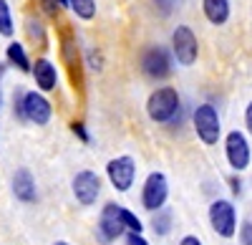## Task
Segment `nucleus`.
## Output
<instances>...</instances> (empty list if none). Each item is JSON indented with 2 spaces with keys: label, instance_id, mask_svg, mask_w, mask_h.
Listing matches in <instances>:
<instances>
[{
  "label": "nucleus",
  "instance_id": "1",
  "mask_svg": "<svg viewBox=\"0 0 252 245\" xmlns=\"http://www.w3.org/2000/svg\"><path fill=\"white\" fill-rule=\"evenodd\" d=\"M179 109H182V101H179L177 89H172V86H161V89L152 91L149 99H146V114L157 124H169V121H174Z\"/></svg>",
  "mask_w": 252,
  "mask_h": 245
},
{
  "label": "nucleus",
  "instance_id": "2",
  "mask_svg": "<svg viewBox=\"0 0 252 245\" xmlns=\"http://www.w3.org/2000/svg\"><path fill=\"white\" fill-rule=\"evenodd\" d=\"M192 124H194V132L197 137L204 141V144H217L220 141V134H222V124H220V114L212 104H199L192 114Z\"/></svg>",
  "mask_w": 252,
  "mask_h": 245
},
{
  "label": "nucleus",
  "instance_id": "3",
  "mask_svg": "<svg viewBox=\"0 0 252 245\" xmlns=\"http://www.w3.org/2000/svg\"><path fill=\"white\" fill-rule=\"evenodd\" d=\"M209 225L220 238L237 235V210L229 200H215L209 205Z\"/></svg>",
  "mask_w": 252,
  "mask_h": 245
},
{
  "label": "nucleus",
  "instance_id": "4",
  "mask_svg": "<svg viewBox=\"0 0 252 245\" xmlns=\"http://www.w3.org/2000/svg\"><path fill=\"white\" fill-rule=\"evenodd\" d=\"M172 51L179 66H192L197 56H199V43H197V35L189 26H177L172 33Z\"/></svg>",
  "mask_w": 252,
  "mask_h": 245
},
{
  "label": "nucleus",
  "instance_id": "5",
  "mask_svg": "<svg viewBox=\"0 0 252 245\" xmlns=\"http://www.w3.org/2000/svg\"><path fill=\"white\" fill-rule=\"evenodd\" d=\"M166 197H169V182L161 172H152L149 177L144 179V187H141V205L144 210L157 212L166 205Z\"/></svg>",
  "mask_w": 252,
  "mask_h": 245
},
{
  "label": "nucleus",
  "instance_id": "6",
  "mask_svg": "<svg viewBox=\"0 0 252 245\" xmlns=\"http://www.w3.org/2000/svg\"><path fill=\"white\" fill-rule=\"evenodd\" d=\"M20 106H23V119L33 121L35 127H46L51 121V116H53L51 101L40 91H26L23 96H20Z\"/></svg>",
  "mask_w": 252,
  "mask_h": 245
},
{
  "label": "nucleus",
  "instance_id": "7",
  "mask_svg": "<svg viewBox=\"0 0 252 245\" xmlns=\"http://www.w3.org/2000/svg\"><path fill=\"white\" fill-rule=\"evenodd\" d=\"M106 175H109V182L114 185L116 192H129L134 179H136V162L134 157L129 154H121L116 159H111L106 165Z\"/></svg>",
  "mask_w": 252,
  "mask_h": 245
},
{
  "label": "nucleus",
  "instance_id": "8",
  "mask_svg": "<svg viewBox=\"0 0 252 245\" xmlns=\"http://www.w3.org/2000/svg\"><path fill=\"white\" fill-rule=\"evenodd\" d=\"M71 190H73V197H76L78 205L91 208L101 195V179L91 170H81V172H76V177L71 182Z\"/></svg>",
  "mask_w": 252,
  "mask_h": 245
},
{
  "label": "nucleus",
  "instance_id": "9",
  "mask_svg": "<svg viewBox=\"0 0 252 245\" xmlns=\"http://www.w3.org/2000/svg\"><path fill=\"white\" fill-rule=\"evenodd\" d=\"M224 154H227V162L235 172H242L250 167V159H252V152H250V141L242 132H229L224 137Z\"/></svg>",
  "mask_w": 252,
  "mask_h": 245
},
{
  "label": "nucleus",
  "instance_id": "10",
  "mask_svg": "<svg viewBox=\"0 0 252 245\" xmlns=\"http://www.w3.org/2000/svg\"><path fill=\"white\" fill-rule=\"evenodd\" d=\"M141 71L149 78H166L172 73V56L161 46H149L141 53Z\"/></svg>",
  "mask_w": 252,
  "mask_h": 245
},
{
  "label": "nucleus",
  "instance_id": "11",
  "mask_svg": "<svg viewBox=\"0 0 252 245\" xmlns=\"http://www.w3.org/2000/svg\"><path fill=\"white\" fill-rule=\"evenodd\" d=\"M98 235H101L103 243H111V240L124 235V225L119 220V205H116V202L103 205V210L98 215Z\"/></svg>",
  "mask_w": 252,
  "mask_h": 245
},
{
  "label": "nucleus",
  "instance_id": "12",
  "mask_svg": "<svg viewBox=\"0 0 252 245\" xmlns=\"http://www.w3.org/2000/svg\"><path fill=\"white\" fill-rule=\"evenodd\" d=\"M13 195H15L20 202H26V205H31V202L38 200L35 177L31 175V170H26V167L15 170V175H13Z\"/></svg>",
  "mask_w": 252,
  "mask_h": 245
},
{
  "label": "nucleus",
  "instance_id": "13",
  "mask_svg": "<svg viewBox=\"0 0 252 245\" xmlns=\"http://www.w3.org/2000/svg\"><path fill=\"white\" fill-rule=\"evenodd\" d=\"M31 73L35 78V86L40 89V94L53 91L56 84H58V71L48 58H38L35 64H31Z\"/></svg>",
  "mask_w": 252,
  "mask_h": 245
},
{
  "label": "nucleus",
  "instance_id": "14",
  "mask_svg": "<svg viewBox=\"0 0 252 245\" xmlns=\"http://www.w3.org/2000/svg\"><path fill=\"white\" fill-rule=\"evenodd\" d=\"M202 10L212 26H224L229 20V0H202Z\"/></svg>",
  "mask_w": 252,
  "mask_h": 245
},
{
  "label": "nucleus",
  "instance_id": "15",
  "mask_svg": "<svg viewBox=\"0 0 252 245\" xmlns=\"http://www.w3.org/2000/svg\"><path fill=\"white\" fill-rule=\"evenodd\" d=\"M5 58L10 61V64H13L18 71H23V73L31 71V58H28V53H26V46H23V43H18V40L8 43V48H5Z\"/></svg>",
  "mask_w": 252,
  "mask_h": 245
},
{
  "label": "nucleus",
  "instance_id": "16",
  "mask_svg": "<svg viewBox=\"0 0 252 245\" xmlns=\"http://www.w3.org/2000/svg\"><path fill=\"white\" fill-rule=\"evenodd\" d=\"M172 225H174V215H172V210L161 208V210H157V212H154V220H152V230H154L157 235H169Z\"/></svg>",
  "mask_w": 252,
  "mask_h": 245
},
{
  "label": "nucleus",
  "instance_id": "17",
  "mask_svg": "<svg viewBox=\"0 0 252 245\" xmlns=\"http://www.w3.org/2000/svg\"><path fill=\"white\" fill-rule=\"evenodd\" d=\"M68 8L81 20H91L96 15V0H68Z\"/></svg>",
  "mask_w": 252,
  "mask_h": 245
},
{
  "label": "nucleus",
  "instance_id": "18",
  "mask_svg": "<svg viewBox=\"0 0 252 245\" xmlns=\"http://www.w3.org/2000/svg\"><path fill=\"white\" fill-rule=\"evenodd\" d=\"M15 33V26H13V13H10V5L8 0H0V35L10 38Z\"/></svg>",
  "mask_w": 252,
  "mask_h": 245
},
{
  "label": "nucleus",
  "instance_id": "19",
  "mask_svg": "<svg viewBox=\"0 0 252 245\" xmlns=\"http://www.w3.org/2000/svg\"><path fill=\"white\" fill-rule=\"evenodd\" d=\"M119 220H121V225H124V230H129V233H139L141 235V230H144V222L131 212V210H126V208H121L119 205Z\"/></svg>",
  "mask_w": 252,
  "mask_h": 245
},
{
  "label": "nucleus",
  "instance_id": "20",
  "mask_svg": "<svg viewBox=\"0 0 252 245\" xmlns=\"http://www.w3.org/2000/svg\"><path fill=\"white\" fill-rule=\"evenodd\" d=\"M26 28H28V38L33 40L35 46H40V48H46V28L40 26V20H35V18H28L26 20Z\"/></svg>",
  "mask_w": 252,
  "mask_h": 245
},
{
  "label": "nucleus",
  "instance_id": "21",
  "mask_svg": "<svg viewBox=\"0 0 252 245\" xmlns=\"http://www.w3.org/2000/svg\"><path fill=\"white\" fill-rule=\"evenodd\" d=\"M61 53H63V61L68 64V69L71 71H78V48H76V43L66 35L63 38V46H61Z\"/></svg>",
  "mask_w": 252,
  "mask_h": 245
},
{
  "label": "nucleus",
  "instance_id": "22",
  "mask_svg": "<svg viewBox=\"0 0 252 245\" xmlns=\"http://www.w3.org/2000/svg\"><path fill=\"white\" fill-rule=\"evenodd\" d=\"M71 132L83 141V144H89V141H91V134H89V129H86V124H83V121H73V124H71Z\"/></svg>",
  "mask_w": 252,
  "mask_h": 245
},
{
  "label": "nucleus",
  "instance_id": "23",
  "mask_svg": "<svg viewBox=\"0 0 252 245\" xmlns=\"http://www.w3.org/2000/svg\"><path fill=\"white\" fill-rule=\"evenodd\" d=\"M240 243L242 245H252V220H245L240 225Z\"/></svg>",
  "mask_w": 252,
  "mask_h": 245
},
{
  "label": "nucleus",
  "instance_id": "24",
  "mask_svg": "<svg viewBox=\"0 0 252 245\" xmlns=\"http://www.w3.org/2000/svg\"><path fill=\"white\" fill-rule=\"evenodd\" d=\"M86 58H89V66H91L94 71H101V69H103V61H101V53H98L96 48H91V51L86 53Z\"/></svg>",
  "mask_w": 252,
  "mask_h": 245
},
{
  "label": "nucleus",
  "instance_id": "25",
  "mask_svg": "<svg viewBox=\"0 0 252 245\" xmlns=\"http://www.w3.org/2000/svg\"><path fill=\"white\" fill-rule=\"evenodd\" d=\"M126 245H149V240L139 233H126Z\"/></svg>",
  "mask_w": 252,
  "mask_h": 245
},
{
  "label": "nucleus",
  "instance_id": "26",
  "mask_svg": "<svg viewBox=\"0 0 252 245\" xmlns=\"http://www.w3.org/2000/svg\"><path fill=\"white\" fill-rule=\"evenodd\" d=\"M40 3H43V10H46V13L58 15V3H56V0H40Z\"/></svg>",
  "mask_w": 252,
  "mask_h": 245
},
{
  "label": "nucleus",
  "instance_id": "27",
  "mask_svg": "<svg viewBox=\"0 0 252 245\" xmlns=\"http://www.w3.org/2000/svg\"><path fill=\"white\" fill-rule=\"evenodd\" d=\"M245 127H247V132L252 134V101H250L247 109H245Z\"/></svg>",
  "mask_w": 252,
  "mask_h": 245
},
{
  "label": "nucleus",
  "instance_id": "28",
  "mask_svg": "<svg viewBox=\"0 0 252 245\" xmlns=\"http://www.w3.org/2000/svg\"><path fill=\"white\" fill-rule=\"evenodd\" d=\"M229 190H232L235 195L242 192V182H240V177H229Z\"/></svg>",
  "mask_w": 252,
  "mask_h": 245
},
{
  "label": "nucleus",
  "instance_id": "29",
  "mask_svg": "<svg viewBox=\"0 0 252 245\" xmlns=\"http://www.w3.org/2000/svg\"><path fill=\"white\" fill-rule=\"evenodd\" d=\"M179 245H202V240H199L197 235H184V238L179 240Z\"/></svg>",
  "mask_w": 252,
  "mask_h": 245
},
{
  "label": "nucleus",
  "instance_id": "30",
  "mask_svg": "<svg viewBox=\"0 0 252 245\" xmlns=\"http://www.w3.org/2000/svg\"><path fill=\"white\" fill-rule=\"evenodd\" d=\"M58 3V8H63V5H68V0H56Z\"/></svg>",
  "mask_w": 252,
  "mask_h": 245
},
{
  "label": "nucleus",
  "instance_id": "31",
  "mask_svg": "<svg viewBox=\"0 0 252 245\" xmlns=\"http://www.w3.org/2000/svg\"><path fill=\"white\" fill-rule=\"evenodd\" d=\"M53 245H68V243H66V240H56Z\"/></svg>",
  "mask_w": 252,
  "mask_h": 245
}]
</instances>
